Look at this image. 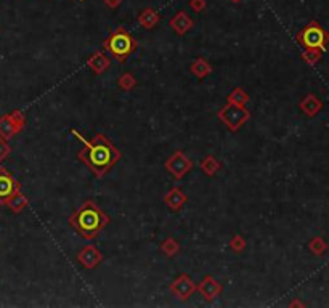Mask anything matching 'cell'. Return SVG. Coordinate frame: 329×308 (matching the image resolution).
<instances>
[{
    "mask_svg": "<svg viewBox=\"0 0 329 308\" xmlns=\"http://www.w3.org/2000/svg\"><path fill=\"white\" fill-rule=\"evenodd\" d=\"M310 248H311V249H313L315 252H321V251L324 249V245H323V242H321V241H319V239H315L313 242H311V244H310Z\"/></svg>",
    "mask_w": 329,
    "mask_h": 308,
    "instance_id": "25",
    "label": "cell"
},
{
    "mask_svg": "<svg viewBox=\"0 0 329 308\" xmlns=\"http://www.w3.org/2000/svg\"><path fill=\"white\" fill-rule=\"evenodd\" d=\"M201 169L209 175V177H212V175H215L219 172V169H220V162L215 159L214 156H207L206 159H203L201 161Z\"/></svg>",
    "mask_w": 329,
    "mask_h": 308,
    "instance_id": "17",
    "label": "cell"
},
{
    "mask_svg": "<svg viewBox=\"0 0 329 308\" xmlns=\"http://www.w3.org/2000/svg\"><path fill=\"white\" fill-rule=\"evenodd\" d=\"M170 26H172V29L178 34V36H183V34H186L189 29L193 28V20L189 18L185 12H178L174 18L170 20Z\"/></svg>",
    "mask_w": 329,
    "mask_h": 308,
    "instance_id": "11",
    "label": "cell"
},
{
    "mask_svg": "<svg viewBox=\"0 0 329 308\" xmlns=\"http://www.w3.org/2000/svg\"><path fill=\"white\" fill-rule=\"evenodd\" d=\"M189 5H191L196 12H201L203 8L206 7V2H204V0H189Z\"/></svg>",
    "mask_w": 329,
    "mask_h": 308,
    "instance_id": "23",
    "label": "cell"
},
{
    "mask_svg": "<svg viewBox=\"0 0 329 308\" xmlns=\"http://www.w3.org/2000/svg\"><path fill=\"white\" fill-rule=\"evenodd\" d=\"M8 206H10L15 212H20V210H23L28 206V199H26V196L20 195V193H15V195H12L10 199H8Z\"/></svg>",
    "mask_w": 329,
    "mask_h": 308,
    "instance_id": "18",
    "label": "cell"
},
{
    "mask_svg": "<svg viewBox=\"0 0 329 308\" xmlns=\"http://www.w3.org/2000/svg\"><path fill=\"white\" fill-rule=\"evenodd\" d=\"M164 202H166L172 210H178L186 202V196L183 195V191L180 188H172L166 195V198H164Z\"/></svg>",
    "mask_w": 329,
    "mask_h": 308,
    "instance_id": "13",
    "label": "cell"
},
{
    "mask_svg": "<svg viewBox=\"0 0 329 308\" xmlns=\"http://www.w3.org/2000/svg\"><path fill=\"white\" fill-rule=\"evenodd\" d=\"M87 66L92 69L95 74H103L109 68V59L103 55L101 51H97V53H93L87 59Z\"/></svg>",
    "mask_w": 329,
    "mask_h": 308,
    "instance_id": "12",
    "label": "cell"
},
{
    "mask_svg": "<svg viewBox=\"0 0 329 308\" xmlns=\"http://www.w3.org/2000/svg\"><path fill=\"white\" fill-rule=\"evenodd\" d=\"M77 260L82 267H85L87 270H92L101 263L103 260V254L95 248V245H85V248L77 254Z\"/></svg>",
    "mask_w": 329,
    "mask_h": 308,
    "instance_id": "8",
    "label": "cell"
},
{
    "mask_svg": "<svg viewBox=\"0 0 329 308\" xmlns=\"http://www.w3.org/2000/svg\"><path fill=\"white\" fill-rule=\"evenodd\" d=\"M16 191H18V183L15 178L5 170H0V199L10 198Z\"/></svg>",
    "mask_w": 329,
    "mask_h": 308,
    "instance_id": "10",
    "label": "cell"
},
{
    "mask_svg": "<svg viewBox=\"0 0 329 308\" xmlns=\"http://www.w3.org/2000/svg\"><path fill=\"white\" fill-rule=\"evenodd\" d=\"M137 85V79L132 76V74H122L120 76V79H119V87L122 90H125V92H128V90H132L134 87Z\"/></svg>",
    "mask_w": 329,
    "mask_h": 308,
    "instance_id": "20",
    "label": "cell"
},
{
    "mask_svg": "<svg viewBox=\"0 0 329 308\" xmlns=\"http://www.w3.org/2000/svg\"><path fill=\"white\" fill-rule=\"evenodd\" d=\"M300 108L304 109L307 114H310V116H313V114L321 108V103H319L315 96H308V98H305L304 101H302L300 104Z\"/></svg>",
    "mask_w": 329,
    "mask_h": 308,
    "instance_id": "19",
    "label": "cell"
},
{
    "mask_svg": "<svg viewBox=\"0 0 329 308\" xmlns=\"http://www.w3.org/2000/svg\"><path fill=\"white\" fill-rule=\"evenodd\" d=\"M231 2H235V4H236V2H239V0H231Z\"/></svg>",
    "mask_w": 329,
    "mask_h": 308,
    "instance_id": "27",
    "label": "cell"
},
{
    "mask_svg": "<svg viewBox=\"0 0 329 308\" xmlns=\"http://www.w3.org/2000/svg\"><path fill=\"white\" fill-rule=\"evenodd\" d=\"M105 48L117 61H124L130 56L137 48V40L125 29L117 28L105 42Z\"/></svg>",
    "mask_w": 329,
    "mask_h": 308,
    "instance_id": "3",
    "label": "cell"
},
{
    "mask_svg": "<svg viewBox=\"0 0 329 308\" xmlns=\"http://www.w3.org/2000/svg\"><path fill=\"white\" fill-rule=\"evenodd\" d=\"M138 21H140V24L143 26L145 29H151L159 23V15L156 13L153 8H146V10L140 15Z\"/></svg>",
    "mask_w": 329,
    "mask_h": 308,
    "instance_id": "14",
    "label": "cell"
},
{
    "mask_svg": "<svg viewBox=\"0 0 329 308\" xmlns=\"http://www.w3.org/2000/svg\"><path fill=\"white\" fill-rule=\"evenodd\" d=\"M196 290V284L193 283V279L186 275H180L174 283L170 284V292L175 297H178L180 300H186Z\"/></svg>",
    "mask_w": 329,
    "mask_h": 308,
    "instance_id": "7",
    "label": "cell"
},
{
    "mask_svg": "<svg viewBox=\"0 0 329 308\" xmlns=\"http://www.w3.org/2000/svg\"><path fill=\"white\" fill-rule=\"evenodd\" d=\"M326 32L319 28V24L311 23L307 28L299 34V42L307 48H323L326 45Z\"/></svg>",
    "mask_w": 329,
    "mask_h": 308,
    "instance_id": "5",
    "label": "cell"
},
{
    "mask_svg": "<svg viewBox=\"0 0 329 308\" xmlns=\"http://www.w3.org/2000/svg\"><path fill=\"white\" fill-rule=\"evenodd\" d=\"M249 116L250 112L244 106H238V104H231V103H228L227 106L219 111V119L231 132H238L247 122Z\"/></svg>",
    "mask_w": 329,
    "mask_h": 308,
    "instance_id": "4",
    "label": "cell"
},
{
    "mask_svg": "<svg viewBox=\"0 0 329 308\" xmlns=\"http://www.w3.org/2000/svg\"><path fill=\"white\" fill-rule=\"evenodd\" d=\"M249 101V95L239 89V87H236V89H233L231 93L228 95V103L231 104H238V106H244V104Z\"/></svg>",
    "mask_w": 329,
    "mask_h": 308,
    "instance_id": "16",
    "label": "cell"
},
{
    "mask_svg": "<svg viewBox=\"0 0 329 308\" xmlns=\"http://www.w3.org/2000/svg\"><path fill=\"white\" fill-rule=\"evenodd\" d=\"M196 290H199V292L203 294V297L206 298L207 302H211V300H214L215 297L220 295V292H222V284L219 283L217 279H214L212 276H206V278L201 281V284L196 286Z\"/></svg>",
    "mask_w": 329,
    "mask_h": 308,
    "instance_id": "9",
    "label": "cell"
},
{
    "mask_svg": "<svg viewBox=\"0 0 329 308\" xmlns=\"http://www.w3.org/2000/svg\"><path fill=\"white\" fill-rule=\"evenodd\" d=\"M230 248L235 251V252H241V251H244L246 248V241H244V237H241V234H235L231 237V241H230Z\"/></svg>",
    "mask_w": 329,
    "mask_h": 308,
    "instance_id": "22",
    "label": "cell"
},
{
    "mask_svg": "<svg viewBox=\"0 0 329 308\" xmlns=\"http://www.w3.org/2000/svg\"><path fill=\"white\" fill-rule=\"evenodd\" d=\"M105 4H106V7H109V8H116V7L120 5V0H105Z\"/></svg>",
    "mask_w": 329,
    "mask_h": 308,
    "instance_id": "26",
    "label": "cell"
},
{
    "mask_svg": "<svg viewBox=\"0 0 329 308\" xmlns=\"http://www.w3.org/2000/svg\"><path fill=\"white\" fill-rule=\"evenodd\" d=\"M161 249H162V252L166 254V255H169V257H172V255H175L177 252H178V242L175 241V239H172V237H169V239H166L162 242V245H161Z\"/></svg>",
    "mask_w": 329,
    "mask_h": 308,
    "instance_id": "21",
    "label": "cell"
},
{
    "mask_svg": "<svg viewBox=\"0 0 329 308\" xmlns=\"http://www.w3.org/2000/svg\"><path fill=\"white\" fill-rule=\"evenodd\" d=\"M73 135L84 142V149L79 151V159L87 164V167L97 177H103L120 159V151L105 135L97 134L92 142L84 140L76 130H73Z\"/></svg>",
    "mask_w": 329,
    "mask_h": 308,
    "instance_id": "1",
    "label": "cell"
},
{
    "mask_svg": "<svg viewBox=\"0 0 329 308\" xmlns=\"http://www.w3.org/2000/svg\"><path fill=\"white\" fill-rule=\"evenodd\" d=\"M191 167H193V162L189 161L185 156V153H181V151H175L166 161V169L174 175L177 180L183 178L185 175L191 170Z\"/></svg>",
    "mask_w": 329,
    "mask_h": 308,
    "instance_id": "6",
    "label": "cell"
},
{
    "mask_svg": "<svg viewBox=\"0 0 329 308\" xmlns=\"http://www.w3.org/2000/svg\"><path fill=\"white\" fill-rule=\"evenodd\" d=\"M8 153H10V148H8V145L5 142L0 140V161H2Z\"/></svg>",
    "mask_w": 329,
    "mask_h": 308,
    "instance_id": "24",
    "label": "cell"
},
{
    "mask_svg": "<svg viewBox=\"0 0 329 308\" xmlns=\"http://www.w3.org/2000/svg\"><path fill=\"white\" fill-rule=\"evenodd\" d=\"M108 223H109V217L93 201L84 202L79 207V210L69 220V225L82 237H85V239L97 237Z\"/></svg>",
    "mask_w": 329,
    "mask_h": 308,
    "instance_id": "2",
    "label": "cell"
},
{
    "mask_svg": "<svg viewBox=\"0 0 329 308\" xmlns=\"http://www.w3.org/2000/svg\"><path fill=\"white\" fill-rule=\"evenodd\" d=\"M191 73L199 79H204L206 76H209L212 73V66L204 58H198L191 65Z\"/></svg>",
    "mask_w": 329,
    "mask_h": 308,
    "instance_id": "15",
    "label": "cell"
}]
</instances>
